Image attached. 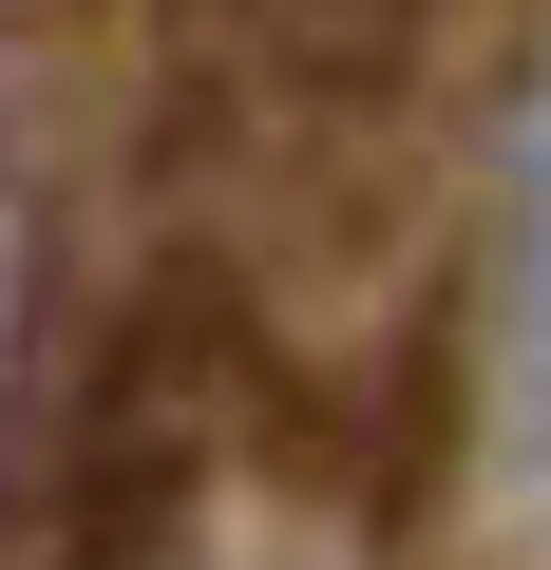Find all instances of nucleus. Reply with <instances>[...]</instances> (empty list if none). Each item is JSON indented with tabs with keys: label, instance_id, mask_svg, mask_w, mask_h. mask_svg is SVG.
I'll list each match as a JSON object with an SVG mask.
<instances>
[{
	"label": "nucleus",
	"instance_id": "obj_1",
	"mask_svg": "<svg viewBox=\"0 0 551 570\" xmlns=\"http://www.w3.org/2000/svg\"><path fill=\"white\" fill-rule=\"evenodd\" d=\"M475 381H494L513 494L551 513V77L513 96V171H494V324H475Z\"/></svg>",
	"mask_w": 551,
	"mask_h": 570
}]
</instances>
